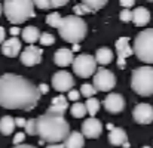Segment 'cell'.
<instances>
[{
    "label": "cell",
    "instance_id": "38",
    "mask_svg": "<svg viewBox=\"0 0 153 148\" xmlns=\"http://www.w3.org/2000/svg\"><path fill=\"white\" fill-rule=\"evenodd\" d=\"M37 89H39V94L42 95H45V94H48V91H49V88L46 86V85H40V86H37Z\"/></svg>",
    "mask_w": 153,
    "mask_h": 148
},
{
    "label": "cell",
    "instance_id": "22",
    "mask_svg": "<svg viewBox=\"0 0 153 148\" xmlns=\"http://www.w3.org/2000/svg\"><path fill=\"white\" fill-rule=\"evenodd\" d=\"M95 62L100 64V65H107L113 61V52L108 48H100V49L95 52V56H94Z\"/></svg>",
    "mask_w": 153,
    "mask_h": 148
},
{
    "label": "cell",
    "instance_id": "6",
    "mask_svg": "<svg viewBox=\"0 0 153 148\" xmlns=\"http://www.w3.org/2000/svg\"><path fill=\"white\" fill-rule=\"evenodd\" d=\"M132 53H135L140 61L146 64H153V28L143 30L135 36Z\"/></svg>",
    "mask_w": 153,
    "mask_h": 148
},
{
    "label": "cell",
    "instance_id": "23",
    "mask_svg": "<svg viewBox=\"0 0 153 148\" xmlns=\"http://www.w3.org/2000/svg\"><path fill=\"white\" fill-rule=\"evenodd\" d=\"M33 4L39 9H51V7H61L67 4V0H34Z\"/></svg>",
    "mask_w": 153,
    "mask_h": 148
},
{
    "label": "cell",
    "instance_id": "39",
    "mask_svg": "<svg viewBox=\"0 0 153 148\" xmlns=\"http://www.w3.org/2000/svg\"><path fill=\"white\" fill-rule=\"evenodd\" d=\"M4 40H6V30L0 25V45H1Z\"/></svg>",
    "mask_w": 153,
    "mask_h": 148
},
{
    "label": "cell",
    "instance_id": "36",
    "mask_svg": "<svg viewBox=\"0 0 153 148\" xmlns=\"http://www.w3.org/2000/svg\"><path fill=\"white\" fill-rule=\"evenodd\" d=\"M134 4H135L134 0H120V6H123V9H129Z\"/></svg>",
    "mask_w": 153,
    "mask_h": 148
},
{
    "label": "cell",
    "instance_id": "46",
    "mask_svg": "<svg viewBox=\"0 0 153 148\" xmlns=\"http://www.w3.org/2000/svg\"><path fill=\"white\" fill-rule=\"evenodd\" d=\"M143 148H150V147H143Z\"/></svg>",
    "mask_w": 153,
    "mask_h": 148
},
{
    "label": "cell",
    "instance_id": "41",
    "mask_svg": "<svg viewBox=\"0 0 153 148\" xmlns=\"http://www.w3.org/2000/svg\"><path fill=\"white\" fill-rule=\"evenodd\" d=\"M46 148H64V145L62 144H49Z\"/></svg>",
    "mask_w": 153,
    "mask_h": 148
},
{
    "label": "cell",
    "instance_id": "9",
    "mask_svg": "<svg viewBox=\"0 0 153 148\" xmlns=\"http://www.w3.org/2000/svg\"><path fill=\"white\" fill-rule=\"evenodd\" d=\"M52 86L58 92H68L74 86V79L67 71H58L52 76Z\"/></svg>",
    "mask_w": 153,
    "mask_h": 148
},
{
    "label": "cell",
    "instance_id": "16",
    "mask_svg": "<svg viewBox=\"0 0 153 148\" xmlns=\"http://www.w3.org/2000/svg\"><path fill=\"white\" fill-rule=\"evenodd\" d=\"M73 59H74V55L70 49H65V48H61L55 52L53 55V62L58 65V67H67V65H71L73 64Z\"/></svg>",
    "mask_w": 153,
    "mask_h": 148
},
{
    "label": "cell",
    "instance_id": "35",
    "mask_svg": "<svg viewBox=\"0 0 153 148\" xmlns=\"http://www.w3.org/2000/svg\"><path fill=\"white\" fill-rule=\"evenodd\" d=\"M24 139H25V133H21V132H19V133H16V135H15V138H13V145H19Z\"/></svg>",
    "mask_w": 153,
    "mask_h": 148
},
{
    "label": "cell",
    "instance_id": "45",
    "mask_svg": "<svg viewBox=\"0 0 153 148\" xmlns=\"http://www.w3.org/2000/svg\"><path fill=\"white\" fill-rule=\"evenodd\" d=\"M1 10H3V7H1V3H0V15H1Z\"/></svg>",
    "mask_w": 153,
    "mask_h": 148
},
{
    "label": "cell",
    "instance_id": "34",
    "mask_svg": "<svg viewBox=\"0 0 153 148\" xmlns=\"http://www.w3.org/2000/svg\"><path fill=\"white\" fill-rule=\"evenodd\" d=\"M79 91H74V89H71V91H68L67 92V98H68V101H79Z\"/></svg>",
    "mask_w": 153,
    "mask_h": 148
},
{
    "label": "cell",
    "instance_id": "32",
    "mask_svg": "<svg viewBox=\"0 0 153 148\" xmlns=\"http://www.w3.org/2000/svg\"><path fill=\"white\" fill-rule=\"evenodd\" d=\"M25 133L27 135H36V119H30L25 121Z\"/></svg>",
    "mask_w": 153,
    "mask_h": 148
},
{
    "label": "cell",
    "instance_id": "33",
    "mask_svg": "<svg viewBox=\"0 0 153 148\" xmlns=\"http://www.w3.org/2000/svg\"><path fill=\"white\" fill-rule=\"evenodd\" d=\"M119 16H120V21H123V22H129L132 19V13H131L129 9H122Z\"/></svg>",
    "mask_w": 153,
    "mask_h": 148
},
{
    "label": "cell",
    "instance_id": "1",
    "mask_svg": "<svg viewBox=\"0 0 153 148\" xmlns=\"http://www.w3.org/2000/svg\"><path fill=\"white\" fill-rule=\"evenodd\" d=\"M40 99L34 83L18 74H3L0 77V105L7 110H33Z\"/></svg>",
    "mask_w": 153,
    "mask_h": 148
},
{
    "label": "cell",
    "instance_id": "15",
    "mask_svg": "<svg viewBox=\"0 0 153 148\" xmlns=\"http://www.w3.org/2000/svg\"><path fill=\"white\" fill-rule=\"evenodd\" d=\"M21 50V42L16 37H10L1 43V53L7 58H15L19 55Z\"/></svg>",
    "mask_w": 153,
    "mask_h": 148
},
{
    "label": "cell",
    "instance_id": "8",
    "mask_svg": "<svg viewBox=\"0 0 153 148\" xmlns=\"http://www.w3.org/2000/svg\"><path fill=\"white\" fill-rule=\"evenodd\" d=\"M92 77H94L92 86H94V89H95L97 92H108V91H111V89L116 86V77H114V74H113L110 70H107V68L97 70Z\"/></svg>",
    "mask_w": 153,
    "mask_h": 148
},
{
    "label": "cell",
    "instance_id": "43",
    "mask_svg": "<svg viewBox=\"0 0 153 148\" xmlns=\"http://www.w3.org/2000/svg\"><path fill=\"white\" fill-rule=\"evenodd\" d=\"M79 49H80V46H79V45H74V48H73L71 52H76V50H79Z\"/></svg>",
    "mask_w": 153,
    "mask_h": 148
},
{
    "label": "cell",
    "instance_id": "3",
    "mask_svg": "<svg viewBox=\"0 0 153 148\" xmlns=\"http://www.w3.org/2000/svg\"><path fill=\"white\" fill-rule=\"evenodd\" d=\"M86 31H88L86 22L76 15H67L65 18L61 19V24L58 27L61 39L73 45H79V42L85 39Z\"/></svg>",
    "mask_w": 153,
    "mask_h": 148
},
{
    "label": "cell",
    "instance_id": "20",
    "mask_svg": "<svg viewBox=\"0 0 153 148\" xmlns=\"http://www.w3.org/2000/svg\"><path fill=\"white\" fill-rule=\"evenodd\" d=\"M108 141L111 145L114 147H119V145H123L126 142V133L122 127H113L108 133Z\"/></svg>",
    "mask_w": 153,
    "mask_h": 148
},
{
    "label": "cell",
    "instance_id": "40",
    "mask_svg": "<svg viewBox=\"0 0 153 148\" xmlns=\"http://www.w3.org/2000/svg\"><path fill=\"white\" fill-rule=\"evenodd\" d=\"M10 34L15 37L16 34H19V28H16V27H12V28H10Z\"/></svg>",
    "mask_w": 153,
    "mask_h": 148
},
{
    "label": "cell",
    "instance_id": "2",
    "mask_svg": "<svg viewBox=\"0 0 153 148\" xmlns=\"http://www.w3.org/2000/svg\"><path fill=\"white\" fill-rule=\"evenodd\" d=\"M70 133V124L64 116L45 113L36 119V135L49 144L62 142Z\"/></svg>",
    "mask_w": 153,
    "mask_h": 148
},
{
    "label": "cell",
    "instance_id": "37",
    "mask_svg": "<svg viewBox=\"0 0 153 148\" xmlns=\"http://www.w3.org/2000/svg\"><path fill=\"white\" fill-rule=\"evenodd\" d=\"M13 121H15V126L24 127V126H25V121H27V120H24L22 117H18V119H13Z\"/></svg>",
    "mask_w": 153,
    "mask_h": 148
},
{
    "label": "cell",
    "instance_id": "29",
    "mask_svg": "<svg viewBox=\"0 0 153 148\" xmlns=\"http://www.w3.org/2000/svg\"><path fill=\"white\" fill-rule=\"evenodd\" d=\"M82 96H85L86 99L89 98H94V95L97 94V91L94 89V86L92 85H88V83H85V85H82L80 86V92H79Z\"/></svg>",
    "mask_w": 153,
    "mask_h": 148
},
{
    "label": "cell",
    "instance_id": "5",
    "mask_svg": "<svg viewBox=\"0 0 153 148\" xmlns=\"http://www.w3.org/2000/svg\"><path fill=\"white\" fill-rule=\"evenodd\" d=\"M131 88L140 96L153 95V67L144 65L135 68L131 77Z\"/></svg>",
    "mask_w": 153,
    "mask_h": 148
},
{
    "label": "cell",
    "instance_id": "14",
    "mask_svg": "<svg viewBox=\"0 0 153 148\" xmlns=\"http://www.w3.org/2000/svg\"><path fill=\"white\" fill-rule=\"evenodd\" d=\"M102 105L108 113L117 114L125 108V99L120 94H108L105 96V99L102 101Z\"/></svg>",
    "mask_w": 153,
    "mask_h": 148
},
{
    "label": "cell",
    "instance_id": "11",
    "mask_svg": "<svg viewBox=\"0 0 153 148\" xmlns=\"http://www.w3.org/2000/svg\"><path fill=\"white\" fill-rule=\"evenodd\" d=\"M134 120L140 124H149L153 121V107L149 104H138L132 110Z\"/></svg>",
    "mask_w": 153,
    "mask_h": 148
},
{
    "label": "cell",
    "instance_id": "28",
    "mask_svg": "<svg viewBox=\"0 0 153 148\" xmlns=\"http://www.w3.org/2000/svg\"><path fill=\"white\" fill-rule=\"evenodd\" d=\"M83 3L91 9V12L100 10V9H102V7L107 4V1H105V0H83Z\"/></svg>",
    "mask_w": 153,
    "mask_h": 148
},
{
    "label": "cell",
    "instance_id": "44",
    "mask_svg": "<svg viewBox=\"0 0 153 148\" xmlns=\"http://www.w3.org/2000/svg\"><path fill=\"white\" fill-rule=\"evenodd\" d=\"M107 127H108V129H110V130H111V129H113V127H114V126H113V124H111V123H108V124H107Z\"/></svg>",
    "mask_w": 153,
    "mask_h": 148
},
{
    "label": "cell",
    "instance_id": "42",
    "mask_svg": "<svg viewBox=\"0 0 153 148\" xmlns=\"http://www.w3.org/2000/svg\"><path fill=\"white\" fill-rule=\"evenodd\" d=\"M13 148H36L33 145H27V144H19V145H15Z\"/></svg>",
    "mask_w": 153,
    "mask_h": 148
},
{
    "label": "cell",
    "instance_id": "21",
    "mask_svg": "<svg viewBox=\"0 0 153 148\" xmlns=\"http://www.w3.org/2000/svg\"><path fill=\"white\" fill-rule=\"evenodd\" d=\"M39 37H40V31L34 25H28L22 30V40L27 42L28 45H34L36 42H39Z\"/></svg>",
    "mask_w": 153,
    "mask_h": 148
},
{
    "label": "cell",
    "instance_id": "24",
    "mask_svg": "<svg viewBox=\"0 0 153 148\" xmlns=\"http://www.w3.org/2000/svg\"><path fill=\"white\" fill-rule=\"evenodd\" d=\"M15 129V121H13V117L10 116H4L0 119V133L3 135H10Z\"/></svg>",
    "mask_w": 153,
    "mask_h": 148
},
{
    "label": "cell",
    "instance_id": "31",
    "mask_svg": "<svg viewBox=\"0 0 153 148\" xmlns=\"http://www.w3.org/2000/svg\"><path fill=\"white\" fill-rule=\"evenodd\" d=\"M39 42H40V45H43V46H51L55 43V37L49 34V33H40V37H39Z\"/></svg>",
    "mask_w": 153,
    "mask_h": 148
},
{
    "label": "cell",
    "instance_id": "12",
    "mask_svg": "<svg viewBox=\"0 0 153 148\" xmlns=\"http://www.w3.org/2000/svg\"><path fill=\"white\" fill-rule=\"evenodd\" d=\"M19 58H21V62L24 65H27V67L37 65L42 61V49L34 46V45H28L25 49L22 50Z\"/></svg>",
    "mask_w": 153,
    "mask_h": 148
},
{
    "label": "cell",
    "instance_id": "17",
    "mask_svg": "<svg viewBox=\"0 0 153 148\" xmlns=\"http://www.w3.org/2000/svg\"><path fill=\"white\" fill-rule=\"evenodd\" d=\"M132 22L137 25V27H144V25H147V22L150 21V12L146 9V7H143V6H137L132 12Z\"/></svg>",
    "mask_w": 153,
    "mask_h": 148
},
{
    "label": "cell",
    "instance_id": "18",
    "mask_svg": "<svg viewBox=\"0 0 153 148\" xmlns=\"http://www.w3.org/2000/svg\"><path fill=\"white\" fill-rule=\"evenodd\" d=\"M67 107H68V101H67V98L62 96V95H59V96H56V98L52 99V105L48 108L46 113L64 116V113L67 111Z\"/></svg>",
    "mask_w": 153,
    "mask_h": 148
},
{
    "label": "cell",
    "instance_id": "25",
    "mask_svg": "<svg viewBox=\"0 0 153 148\" xmlns=\"http://www.w3.org/2000/svg\"><path fill=\"white\" fill-rule=\"evenodd\" d=\"M100 107H101V104H100V101L97 98H89V99H86V102H85L86 114H91V117H94L98 113Z\"/></svg>",
    "mask_w": 153,
    "mask_h": 148
},
{
    "label": "cell",
    "instance_id": "30",
    "mask_svg": "<svg viewBox=\"0 0 153 148\" xmlns=\"http://www.w3.org/2000/svg\"><path fill=\"white\" fill-rule=\"evenodd\" d=\"M73 10H74V13H76V16H82V15H85V13H92L91 12V9L83 3V1H80V3H77L74 7H73Z\"/></svg>",
    "mask_w": 153,
    "mask_h": 148
},
{
    "label": "cell",
    "instance_id": "10",
    "mask_svg": "<svg viewBox=\"0 0 153 148\" xmlns=\"http://www.w3.org/2000/svg\"><path fill=\"white\" fill-rule=\"evenodd\" d=\"M102 124L101 121L95 117H89L83 121L82 124V135L83 138H91V139H97L101 135Z\"/></svg>",
    "mask_w": 153,
    "mask_h": 148
},
{
    "label": "cell",
    "instance_id": "4",
    "mask_svg": "<svg viewBox=\"0 0 153 148\" xmlns=\"http://www.w3.org/2000/svg\"><path fill=\"white\" fill-rule=\"evenodd\" d=\"M1 7L7 21L12 24H22L36 15L34 4L30 0H6Z\"/></svg>",
    "mask_w": 153,
    "mask_h": 148
},
{
    "label": "cell",
    "instance_id": "26",
    "mask_svg": "<svg viewBox=\"0 0 153 148\" xmlns=\"http://www.w3.org/2000/svg\"><path fill=\"white\" fill-rule=\"evenodd\" d=\"M70 111H71V116L74 119H82L86 116V108H85V104H82V102H74L71 105Z\"/></svg>",
    "mask_w": 153,
    "mask_h": 148
},
{
    "label": "cell",
    "instance_id": "27",
    "mask_svg": "<svg viewBox=\"0 0 153 148\" xmlns=\"http://www.w3.org/2000/svg\"><path fill=\"white\" fill-rule=\"evenodd\" d=\"M61 19H62V16H61L58 12H52V13H49V15L46 16V24H48L49 27L58 28L59 24H61Z\"/></svg>",
    "mask_w": 153,
    "mask_h": 148
},
{
    "label": "cell",
    "instance_id": "13",
    "mask_svg": "<svg viewBox=\"0 0 153 148\" xmlns=\"http://www.w3.org/2000/svg\"><path fill=\"white\" fill-rule=\"evenodd\" d=\"M116 50H117V67L125 68L126 59L132 55V48L129 46L128 37H120L116 42Z\"/></svg>",
    "mask_w": 153,
    "mask_h": 148
},
{
    "label": "cell",
    "instance_id": "7",
    "mask_svg": "<svg viewBox=\"0 0 153 148\" xmlns=\"http://www.w3.org/2000/svg\"><path fill=\"white\" fill-rule=\"evenodd\" d=\"M71 67H73L74 74L79 77H83V79L94 76L97 71V62H95L94 56L88 55V53H82V55L74 56Z\"/></svg>",
    "mask_w": 153,
    "mask_h": 148
},
{
    "label": "cell",
    "instance_id": "19",
    "mask_svg": "<svg viewBox=\"0 0 153 148\" xmlns=\"http://www.w3.org/2000/svg\"><path fill=\"white\" fill-rule=\"evenodd\" d=\"M64 148H83L85 145V138L79 132H70L68 136L62 141Z\"/></svg>",
    "mask_w": 153,
    "mask_h": 148
}]
</instances>
